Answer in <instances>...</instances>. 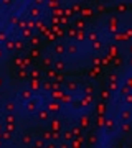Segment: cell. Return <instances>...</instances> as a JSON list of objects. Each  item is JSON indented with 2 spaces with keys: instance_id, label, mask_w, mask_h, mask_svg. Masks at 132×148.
I'll list each match as a JSON object with an SVG mask.
<instances>
[{
  "instance_id": "cell-46",
  "label": "cell",
  "mask_w": 132,
  "mask_h": 148,
  "mask_svg": "<svg viewBox=\"0 0 132 148\" xmlns=\"http://www.w3.org/2000/svg\"><path fill=\"white\" fill-rule=\"evenodd\" d=\"M73 133L74 135H79V128H73Z\"/></svg>"
},
{
  "instance_id": "cell-3",
  "label": "cell",
  "mask_w": 132,
  "mask_h": 148,
  "mask_svg": "<svg viewBox=\"0 0 132 148\" xmlns=\"http://www.w3.org/2000/svg\"><path fill=\"white\" fill-rule=\"evenodd\" d=\"M25 107H27V112H28V113H36V112H38V104H36L35 100L27 102V104H25Z\"/></svg>"
},
{
  "instance_id": "cell-19",
  "label": "cell",
  "mask_w": 132,
  "mask_h": 148,
  "mask_svg": "<svg viewBox=\"0 0 132 148\" xmlns=\"http://www.w3.org/2000/svg\"><path fill=\"white\" fill-rule=\"evenodd\" d=\"M93 92H94V89H93V86H86V87H84V94H86L88 97H89V96H91Z\"/></svg>"
},
{
  "instance_id": "cell-45",
  "label": "cell",
  "mask_w": 132,
  "mask_h": 148,
  "mask_svg": "<svg viewBox=\"0 0 132 148\" xmlns=\"http://www.w3.org/2000/svg\"><path fill=\"white\" fill-rule=\"evenodd\" d=\"M68 35H69V36H74V35H76V30H71V31H69Z\"/></svg>"
},
{
  "instance_id": "cell-18",
  "label": "cell",
  "mask_w": 132,
  "mask_h": 148,
  "mask_svg": "<svg viewBox=\"0 0 132 148\" xmlns=\"http://www.w3.org/2000/svg\"><path fill=\"white\" fill-rule=\"evenodd\" d=\"M117 12H119V13L127 12V5H126V3H119V5H117Z\"/></svg>"
},
{
  "instance_id": "cell-41",
  "label": "cell",
  "mask_w": 132,
  "mask_h": 148,
  "mask_svg": "<svg viewBox=\"0 0 132 148\" xmlns=\"http://www.w3.org/2000/svg\"><path fill=\"white\" fill-rule=\"evenodd\" d=\"M109 89H117V82H111L109 84Z\"/></svg>"
},
{
  "instance_id": "cell-28",
  "label": "cell",
  "mask_w": 132,
  "mask_h": 148,
  "mask_svg": "<svg viewBox=\"0 0 132 148\" xmlns=\"http://www.w3.org/2000/svg\"><path fill=\"white\" fill-rule=\"evenodd\" d=\"M51 138H53V133L51 132H45L43 133V140H51Z\"/></svg>"
},
{
  "instance_id": "cell-26",
  "label": "cell",
  "mask_w": 132,
  "mask_h": 148,
  "mask_svg": "<svg viewBox=\"0 0 132 148\" xmlns=\"http://www.w3.org/2000/svg\"><path fill=\"white\" fill-rule=\"evenodd\" d=\"M32 89H40V81L38 79H33L32 81Z\"/></svg>"
},
{
  "instance_id": "cell-51",
  "label": "cell",
  "mask_w": 132,
  "mask_h": 148,
  "mask_svg": "<svg viewBox=\"0 0 132 148\" xmlns=\"http://www.w3.org/2000/svg\"><path fill=\"white\" fill-rule=\"evenodd\" d=\"M0 132H2V125H0Z\"/></svg>"
},
{
  "instance_id": "cell-10",
  "label": "cell",
  "mask_w": 132,
  "mask_h": 148,
  "mask_svg": "<svg viewBox=\"0 0 132 148\" xmlns=\"http://www.w3.org/2000/svg\"><path fill=\"white\" fill-rule=\"evenodd\" d=\"M53 69L55 71H63L65 69V63L63 61H55L53 63Z\"/></svg>"
},
{
  "instance_id": "cell-20",
  "label": "cell",
  "mask_w": 132,
  "mask_h": 148,
  "mask_svg": "<svg viewBox=\"0 0 132 148\" xmlns=\"http://www.w3.org/2000/svg\"><path fill=\"white\" fill-rule=\"evenodd\" d=\"M79 122H81V127H88V125H89V118H88V117H81Z\"/></svg>"
},
{
  "instance_id": "cell-43",
  "label": "cell",
  "mask_w": 132,
  "mask_h": 148,
  "mask_svg": "<svg viewBox=\"0 0 132 148\" xmlns=\"http://www.w3.org/2000/svg\"><path fill=\"white\" fill-rule=\"evenodd\" d=\"M32 76H33V77H38L40 73H38V71H32Z\"/></svg>"
},
{
  "instance_id": "cell-2",
  "label": "cell",
  "mask_w": 132,
  "mask_h": 148,
  "mask_svg": "<svg viewBox=\"0 0 132 148\" xmlns=\"http://www.w3.org/2000/svg\"><path fill=\"white\" fill-rule=\"evenodd\" d=\"M119 118H121V122H131L132 118V112L129 109H122L121 113H119Z\"/></svg>"
},
{
  "instance_id": "cell-4",
  "label": "cell",
  "mask_w": 132,
  "mask_h": 148,
  "mask_svg": "<svg viewBox=\"0 0 132 148\" xmlns=\"http://www.w3.org/2000/svg\"><path fill=\"white\" fill-rule=\"evenodd\" d=\"M46 110L56 113V112H60V104H58V102H48V104H46Z\"/></svg>"
},
{
  "instance_id": "cell-35",
  "label": "cell",
  "mask_w": 132,
  "mask_h": 148,
  "mask_svg": "<svg viewBox=\"0 0 132 148\" xmlns=\"http://www.w3.org/2000/svg\"><path fill=\"white\" fill-rule=\"evenodd\" d=\"M76 25H78V28H79V31H81V30L84 28V22H83V20H78V23H76Z\"/></svg>"
},
{
  "instance_id": "cell-16",
  "label": "cell",
  "mask_w": 132,
  "mask_h": 148,
  "mask_svg": "<svg viewBox=\"0 0 132 148\" xmlns=\"http://www.w3.org/2000/svg\"><path fill=\"white\" fill-rule=\"evenodd\" d=\"M33 147L35 148H45L46 145H45V140H35L33 142Z\"/></svg>"
},
{
  "instance_id": "cell-34",
  "label": "cell",
  "mask_w": 132,
  "mask_h": 148,
  "mask_svg": "<svg viewBox=\"0 0 132 148\" xmlns=\"http://www.w3.org/2000/svg\"><path fill=\"white\" fill-rule=\"evenodd\" d=\"M30 56H32V58H38V56H40V51H38V49H33L32 53H30Z\"/></svg>"
},
{
  "instance_id": "cell-31",
  "label": "cell",
  "mask_w": 132,
  "mask_h": 148,
  "mask_svg": "<svg viewBox=\"0 0 132 148\" xmlns=\"http://www.w3.org/2000/svg\"><path fill=\"white\" fill-rule=\"evenodd\" d=\"M0 41L2 43H7V33L5 31H0Z\"/></svg>"
},
{
  "instance_id": "cell-33",
  "label": "cell",
  "mask_w": 132,
  "mask_h": 148,
  "mask_svg": "<svg viewBox=\"0 0 132 148\" xmlns=\"http://www.w3.org/2000/svg\"><path fill=\"white\" fill-rule=\"evenodd\" d=\"M106 127H107V128H112V127H114V122H112L111 118H107V120H106Z\"/></svg>"
},
{
  "instance_id": "cell-40",
  "label": "cell",
  "mask_w": 132,
  "mask_h": 148,
  "mask_svg": "<svg viewBox=\"0 0 132 148\" xmlns=\"http://www.w3.org/2000/svg\"><path fill=\"white\" fill-rule=\"evenodd\" d=\"M43 89H46V91L51 89V84H50V82H45V84H43Z\"/></svg>"
},
{
  "instance_id": "cell-14",
  "label": "cell",
  "mask_w": 132,
  "mask_h": 148,
  "mask_svg": "<svg viewBox=\"0 0 132 148\" xmlns=\"http://www.w3.org/2000/svg\"><path fill=\"white\" fill-rule=\"evenodd\" d=\"M88 39H89L91 43H96V41H99V39H98V33H96V31H91V33L88 35Z\"/></svg>"
},
{
  "instance_id": "cell-37",
  "label": "cell",
  "mask_w": 132,
  "mask_h": 148,
  "mask_svg": "<svg viewBox=\"0 0 132 148\" xmlns=\"http://www.w3.org/2000/svg\"><path fill=\"white\" fill-rule=\"evenodd\" d=\"M38 43H40V38H38V36H33L32 38V44H33V46H36Z\"/></svg>"
},
{
  "instance_id": "cell-30",
  "label": "cell",
  "mask_w": 132,
  "mask_h": 148,
  "mask_svg": "<svg viewBox=\"0 0 132 148\" xmlns=\"http://www.w3.org/2000/svg\"><path fill=\"white\" fill-rule=\"evenodd\" d=\"M22 33H23V36H25V38H30V36H32V31H30V28H25Z\"/></svg>"
},
{
  "instance_id": "cell-47",
  "label": "cell",
  "mask_w": 132,
  "mask_h": 148,
  "mask_svg": "<svg viewBox=\"0 0 132 148\" xmlns=\"http://www.w3.org/2000/svg\"><path fill=\"white\" fill-rule=\"evenodd\" d=\"M45 148H56V147H55L53 143H50V145H46V147H45Z\"/></svg>"
},
{
  "instance_id": "cell-24",
  "label": "cell",
  "mask_w": 132,
  "mask_h": 148,
  "mask_svg": "<svg viewBox=\"0 0 132 148\" xmlns=\"http://www.w3.org/2000/svg\"><path fill=\"white\" fill-rule=\"evenodd\" d=\"M5 122H7V123H13V122H15V117H13L12 113H8V115L5 117Z\"/></svg>"
},
{
  "instance_id": "cell-5",
  "label": "cell",
  "mask_w": 132,
  "mask_h": 148,
  "mask_svg": "<svg viewBox=\"0 0 132 148\" xmlns=\"http://www.w3.org/2000/svg\"><path fill=\"white\" fill-rule=\"evenodd\" d=\"M66 89L71 91V92H76V91L79 89V84H78L76 81H69V82H66Z\"/></svg>"
},
{
  "instance_id": "cell-27",
  "label": "cell",
  "mask_w": 132,
  "mask_h": 148,
  "mask_svg": "<svg viewBox=\"0 0 132 148\" xmlns=\"http://www.w3.org/2000/svg\"><path fill=\"white\" fill-rule=\"evenodd\" d=\"M5 48H7V49H10V51H12V49H13V48H15V43H13V41H7V43H5Z\"/></svg>"
},
{
  "instance_id": "cell-49",
  "label": "cell",
  "mask_w": 132,
  "mask_h": 148,
  "mask_svg": "<svg viewBox=\"0 0 132 148\" xmlns=\"http://www.w3.org/2000/svg\"><path fill=\"white\" fill-rule=\"evenodd\" d=\"M129 53H131V56H132V43L129 44Z\"/></svg>"
},
{
  "instance_id": "cell-8",
  "label": "cell",
  "mask_w": 132,
  "mask_h": 148,
  "mask_svg": "<svg viewBox=\"0 0 132 148\" xmlns=\"http://www.w3.org/2000/svg\"><path fill=\"white\" fill-rule=\"evenodd\" d=\"M119 130H121L122 133H129V132H131V122H121Z\"/></svg>"
},
{
  "instance_id": "cell-38",
  "label": "cell",
  "mask_w": 132,
  "mask_h": 148,
  "mask_svg": "<svg viewBox=\"0 0 132 148\" xmlns=\"http://www.w3.org/2000/svg\"><path fill=\"white\" fill-rule=\"evenodd\" d=\"M18 77H27V71L25 69H20L18 71Z\"/></svg>"
},
{
  "instance_id": "cell-25",
  "label": "cell",
  "mask_w": 132,
  "mask_h": 148,
  "mask_svg": "<svg viewBox=\"0 0 132 148\" xmlns=\"http://www.w3.org/2000/svg\"><path fill=\"white\" fill-rule=\"evenodd\" d=\"M104 110H106L104 102H99V104H98V112H99V113H104Z\"/></svg>"
},
{
  "instance_id": "cell-22",
  "label": "cell",
  "mask_w": 132,
  "mask_h": 148,
  "mask_svg": "<svg viewBox=\"0 0 132 148\" xmlns=\"http://www.w3.org/2000/svg\"><path fill=\"white\" fill-rule=\"evenodd\" d=\"M46 76H48L50 79H55V77H56V71H55V69H48Z\"/></svg>"
},
{
  "instance_id": "cell-44",
  "label": "cell",
  "mask_w": 132,
  "mask_h": 148,
  "mask_svg": "<svg viewBox=\"0 0 132 148\" xmlns=\"http://www.w3.org/2000/svg\"><path fill=\"white\" fill-rule=\"evenodd\" d=\"M10 23H17V17H12L10 18Z\"/></svg>"
},
{
  "instance_id": "cell-7",
  "label": "cell",
  "mask_w": 132,
  "mask_h": 148,
  "mask_svg": "<svg viewBox=\"0 0 132 148\" xmlns=\"http://www.w3.org/2000/svg\"><path fill=\"white\" fill-rule=\"evenodd\" d=\"M48 113H50V112L46 110V109H38V112H36V117H38L40 120H46V118H48Z\"/></svg>"
},
{
  "instance_id": "cell-15",
  "label": "cell",
  "mask_w": 132,
  "mask_h": 148,
  "mask_svg": "<svg viewBox=\"0 0 132 148\" xmlns=\"http://www.w3.org/2000/svg\"><path fill=\"white\" fill-rule=\"evenodd\" d=\"M5 110L8 112V113H12V112L15 110V104H13V102H7V104H5Z\"/></svg>"
},
{
  "instance_id": "cell-42",
  "label": "cell",
  "mask_w": 132,
  "mask_h": 148,
  "mask_svg": "<svg viewBox=\"0 0 132 148\" xmlns=\"http://www.w3.org/2000/svg\"><path fill=\"white\" fill-rule=\"evenodd\" d=\"M58 148H69V145H68V143H65V142H63V143H60V147Z\"/></svg>"
},
{
  "instance_id": "cell-17",
  "label": "cell",
  "mask_w": 132,
  "mask_h": 148,
  "mask_svg": "<svg viewBox=\"0 0 132 148\" xmlns=\"http://www.w3.org/2000/svg\"><path fill=\"white\" fill-rule=\"evenodd\" d=\"M41 63H43V66H48V68H50V66L53 64V59H51L50 56H46V58H43V61H41Z\"/></svg>"
},
{
  "instance_id": "cell-6",
  "label": "cell",
  "mask_w": 132,
  "mask_h": 148,
  "mask_svg": "<svg viewBox=\"0 0 132 148\" xmlns=\"http://www.w3.org/2000/svg\"><path fill=\"white\" fill-rule=\"evenodd\" d=\"M55 53H56L58 56L65 54V53H66V48H65V44H63V43H56V44H55Z\"/></svg>"
},
{
  "instance_id": "cell-50",
  "label": "cell",
  "mask_w": 132,
  "mask_h": 148,
  "mask_svg": "<svg viewBox=\"0 0 132 148\" xmlns=\"http://www.w3.org/2000/svg\"><path fill=\"white\" fill-rule=\"evenodd\" d=\"M2 82H3V81H2V77H0V86H2Z\"/></svg>"
},
{
  "instance_id": "cell-9",
  "label": "cell",
  "mask_w": 132,
  "mask_h": 148,
  "mask_svg": "<svg viewBox=\"0 0 132 148\" xmlns=\"http://www.w3.org/2000/svg\"><path fill=\"white\" fill-rule=\"evenodd\" d=\"M66 53H68V54H76V53H78V46H76L74 43L68 44V48H66Z\"/></svg>"
},
{
  "instance_id": "cell-23",
  "label": "cell",
  "mask_w": 132,
  "mask_h": 148,
  "mask_svg": "<svg viewBox=\"0 0 132 148\" xmlns=\"http://www.w3.org/2000/svg\"><path fill=\"white\" fill-rule=\"evenodd\" d=\"M109 97H111V96H109V91H102V92H101V99H102V100H107Z\"/></svg>"
},
{
  "instance_id": "cell-36",
  "label": "cell",
  "mask_w": 132,
  "mask_h": 148,
  "mask_svg": "<svg viewBox=\"0 0 132 148\" xmlns=\"http://www.w3.org/2000/svg\"><path fill=\"white\" fill-rule=\"evenodd\" d=\"M15 48L17 49H22L23 48V41H15Z\"/></svg>"
},
{
  "instance_id": "cell-1",
  "label": "cell",
  "mask_w": 132,
  "mask_h": 148,
  "mask_svg": "<svg viewBox=\"0 0 132 148\" xmlns=\"http://www.w3.org/2000/svg\"><path fill=\"white\" fill-rule=\"evenodd\" d=\"M20 99L27 104V102H30V100H33V92H32V89H23V91H20Z\"/></svg>"
},
{
  "instance_id": "cell-11",
  "label": "cell",
  "mask_w": 132,
  "mask_h": 148,
  "mask_svg": "<svg viewBox=\"0 0 132 148\" xmlns=\"http://www.w3.org/2000/svg\"><path fill=\"white\" fill-rule=\"evenodd\" d=\"M98 142H99V138H98L96 133H93V135L88 137V143H89V145H98Z\"/></svg>"
},
{
  "instance_id": "cell-29",
  "label": "cell",
  "mask_w": 132,
  "mask_h": 148,
  "mask_svg": "<svg viewBox=\"0 0 132 148\" xmlns=\"http://www.w3.org/2000/svg\"><path fill=\"white\" fill-rule=\"evenodd\" d=\"M124 100H126L127 104H132V92H129V94L124 96Z\"/></svg>"
},
{
  "instance_id": "cell-12",
  "label": "cell",
  "mask_w": 132,
  "mask_h": 148,
  "mask_svg": "<svg viewBox=\"0 0 132 148\" xmlns=\"http://www.w3.org/2000/svg\"><path fill=\"white\" fill-rule=\"evenodd\" d=\"M30 15L35 17V18H38V17L41 15V10H40L38 7H32V8H30Z\"/></svg>"
},
{
  "instance_id": "cell-32",
  "label": "cell",
  "mask_w": 132,
  "mask_h": 148,
  "mask_svg": "<svg viewBox=\"0 0 132 148\" xmlns=\"http://www.w3.org/2000/svg\"><path fill=\"white\" fill-rule=\"evenodd\" d=\"M2 138H3V140H10V138H12V133H10V132H5V133H2Z\"/></svg>"
},
{
  "instance_id": "cell-13",
  "label": "cell",
  "mask_w": 132,
  "mask_h": 148,
  "mask_svg": "<svg viewBox=\"0 0 132 148\" xmlns=\"http://www.w3.org/2000/svg\"><path fill=\"white\" fill-rule=\"evenodd\" d=\"M22 143H23V145H32L33 143L32 135H23V137H22Z\"/></svg>"
},
{
  "instance_id": "cell-52",
  "label": "cell",
  "mask_w": 132,
  "mask_h": 148,
  "mask_svg": "<svg viewBox=\"0 0 132 148\" xmlns=\"http://www.w3.org/2000/svg\"><path fill=\"white\" fill-rule=\"evenodd\" d=\"M0 147H2V142H0Z\"/></svg>"
},
{
  "instance_id": "cell-48",
  "label": "cell",
  "mask_w": 132,
  "mask_h": 148,
  "mask_svg": "<svg viewBox=\"0 0 132 148\" xmlns=\"http://www.w3.org/2000/svg\"><path fill=\"white\" fill-rule=\"evenodd\" d=\"M127 63H129V66H131V68H132V56H131V58H129V61H127Z\"/></svg>"
},
{
  "instance_id": "cell-39",
  "label": "cell",
  "mask_w": 132,
  "mask_h": 148,
  "mask_svg": "<svg viewBox=\"0 0 132 148\" xmlns=\"http://www.w3.org/2000/svg\"><path fill=\"white\" fill-rule=\"evenodd\" d=\"M93 48H94V49H101V43H99V41L93 43Z\"/></svg>"
},
{
  "instance_id": "cell-21",
  "label": "cell",
  "mask_w": 132,
  "mask_h": 148,
  "mask_svg": "<svg viewBox=\"0 0 132 148\" xmlns=\"http://www.w3.org/2000/svg\"><path fill=\"white\" fill-rule=\"evenodd\" d=\"M117 81H119V76H117V74H109V82H117Z\"/></svg>"
}]
</instances>
